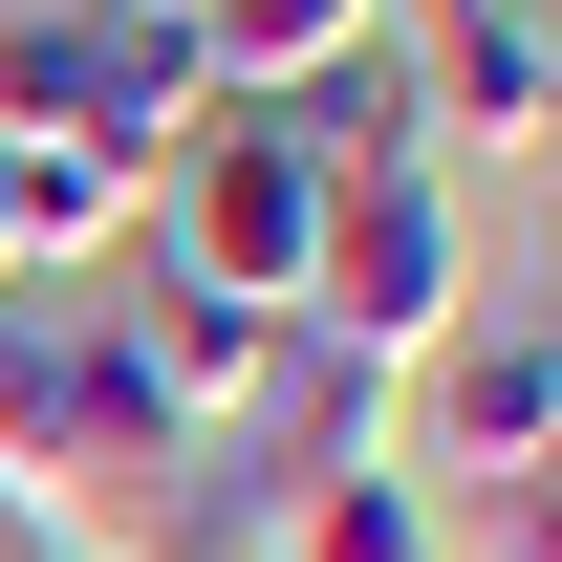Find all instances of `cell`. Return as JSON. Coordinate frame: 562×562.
Segmentation results:
<instances>
[{"label":"cell","mask_w":562,"mask_h":562,"mask_svg":"<svg viewBox=\"0 0 562 562\" xmlns=\"http://www.w3.org/2000/svg\"><path fill=\"white\" fill-rule=\"evenodd\" d=\"M195 454L216 432L131 368L109 281H0V519H22V562H151Z\"/></svg>","instance_id":"cell-1"},{"label":"cell","mask_w":562,"mask_h":562,"mask_svg":"<svg viewBox=\"0 0 562 562\" xmlns=\"http://www.w3.org/2000/svg\"><path fill=\"white\" fill-rule=\"evenodd\" d=\"M0 131H66V151H109L151 195L216 131V66H195V22H151V0H0Z\"/></svg>","instance_id":"cell-2"},{"label":"cell","mask_w":562,"mask_h":562,"mask_svg":"<svg viewBox=\"0 0 562 562\" xmlns=\"http://www.w3.org/2000/svg\"><path fill=\"white\" fill-rule=\"evenodd\" d=\"M281 325H325L347 368H412L432 325H476V195H454V173H368V195H325V260H303Z\"/></svg>","instance_id":"cell-3"},{"label":"cell","mask_w":562,"mask_h":562,"mask_svg":"<svg viewBox=\"0 0 562 562\" xmlns=\"http://www.w3.org/2000/svg\"><path fill=\"white\" fill-rule=\"evenodd\" d=\"M151 260L281 325V303H303V260H325V173H303V151H281L260 109H216V131L173 151V173H151Z\"/></svg>","instance_id":"cell-4"},{"label":"cell","mask_w":562,"mask_h":562,"mask_svg":"<svg viewBox=\"0 0 562 562\" xmlns=\"http://www.w3.org/2000/svg\"><path fill=\"white\" fill-rule=\"evenodd\" d=\"M390 454H412V476H541L562 454V325L541 303H476V325H432L412 368H390Z\"/></svg>","instance_id":"cell-5"},{"label":"cell","mask_w":562,"mask_h":562,"mask_svg":"<svg viewBox=\"0 0 562 562\" xmlns=\"http://www.w3.org/2000/svg\"><path fill=\"white\" fill-rule=\"evenodd\" d=\"M390 44H412V87H432V151H454V173H519V151H562V44H541V0H412V22H390Z\"/></svg>","instance_id":"cell-6"},{"label":"cell","mask_w":562,"mask_h":562,"mask_svg":"<svg viewBox=\"0 0 562 562\" xmlns=\"http://www.w3.org/2000/svg\"><path fill=\"white\" fill-rule=\"evenodd\" d=\"M260 131L303 151L325 195H368V173H454V151H432V87H412V44H347V66L260 87Z\"/></svg>","instance_id":"cell-7"},{"label":"cell","mask_w":562,"mask_h":562,"mask_svg":"<svg viewBox=\"0 0 562 562\" xmlns=\"http://www.w3.org/2000/svg\"><path fill=\"white\" fill-rule=\"evenodd\" d=\"M412 0H195V66H216V109H260V87H303V66H347V44H390Z\"/></svg>","instance_id":"cell-8"},{"label":"cell","mask_w":562,"mask_h":562,"mask_svg":"<svg viewBox=\"0 0 562 562\" xmlns=\"http://www.w3.org/2000/svg\"><path fill=\"white\" fill-rule=\"evenodd\" d=\"M303 562H454V519H432L412 454H347V476H303V519H281Z\"/></svg>","instance_id":"cell-9"},{"label":"cell","mask_w":562,"mask_h":562,"mask_svg":"<svg viewBox=\"0 0 562 562\" xmlns=\"http://www.w3.org/2000/svg\"><path fill=\"white\" fill-rule=\"evenodd\" d=\"M497 541H519V562H562V454H541L519 497H497Z\"/></svg>","instance_id":"cell-10"},{"label":"cell","mask_w":562,"mask_h":562,"mask_svg":"<svg viewBox=\"0 0 562 562\" xmlns=\"http://www.w3.org/2000/svg\"><path fill=\"white\" fill-rule=\"evenodd\" d=\"M0 281H22V260H0Z\"/></svg>","instance_id":"cell-11"},{"label":"cell","mask_w":562,"mask_h":562,"mask_svg":"<svg viewBox=\"0 0 562 562\" xmlns=\"http://www.w3.org/2000/svg\"><path fill=\"white\" fill-rule=\"evenodd\" d=\"M541 325H562V303H541Z\"/></svg>","instance_id":"cell-12"}]
</instances>
